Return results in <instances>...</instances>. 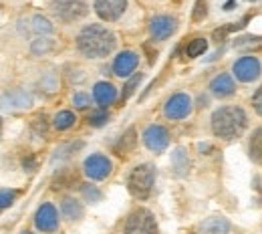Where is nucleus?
I'll return each mask as SVG.
<instances>
[{"label": "nucleus", "instance_id": "f257e3e1", "mask_svg": "<svg viewBox=\"0 0 262 234\" xmlns=\"http://www.w3.org/2000/svg\"><path fill=\"white\" fill-rule=\"evenodd\" d=\"M117 36L103 25H87L77 34V49L89 59H103L115 51Z\"/></svg>", "mask_w": 262, "mask_h": 234}, {"label": "nucleus", "instance_id": "f03ea898", "mask_svg": "<svg viewBox=\"0 0 262 234\" xmlns=\"http://www.w3.org/2000/svg\"><path fill=\"white\" fill-rule=\"evenodd\" d=\"M248 125V117L242 107L226 105L212 113V132L222 139H236L244 134Z\"/></svg>", "mask_w": 262, "mask_h": 234}, {"label": "nucleus", "instance_id": "7ed1b4c3", "mask_svg": "<svg viewBox=\"0 0 262 234\" xmlns=\"http://www.w3.org/2000/svg\"><path fill=\"white\" fill-rule=\"evenodd\" d=\"M156 176H158V172L151 164H139L133 167L127 176V190L131 196L137 200H147L151 196Z\"/></svg>", "mask_w": 262, "mask_h": 234}, {"label": "nucleus", "instance_id": "20e7f679", "mask_svg": "<svg viewBox=\"0 0 262 234\" xmlns=\"http://www.w3.org/2000/svg\"><path fill=\"white\" fill-rule=\"evenodd\" d=\"M51 10L61 23H75L89 12V4L87 0H53Z\"/></svg>", "mask_w": 262, "mask_h": 234}, {"label": "nucleus", "instance_id": "39448f33", "mask_svg": "<svg viewBox=\"0 0 262 234\" xmlns=\"http://www.w3.org/2000/svg\"><path fill=\"white\" fill-rule=\"evenodd\" d=\"M125 234H158V222L151 210L137 208L125 220Z\"/></svg>", "mask_w": 262, "mask_h": 234}, {"label": "nucleus", "instance_id": "423d86ee", "mask_svg": "<svg viewBox=\"0 0 262 234\" xmlns=\"http://www.w3.org/2000/svg\"><path fill=\"white\" fill-rule=\"evenodd\" d=\"M192 111H194V101L188 93H176L165 101L164 105V115L171 121L186 119Z\"/></svg>", "mask_w": 262, "mask_h": 234}, {"label": "nucleus", "instance_id": "0eeeda50", "mask_svg": "<svg viewBox=\"0 0 262 234\" xmlns=\"http://www.w3.org/2000/svg\"><path fill=\"white\" fill-rule=\"evenodd\" d=\"M83 172L89 180H105L113 172V162L103 154H91L83 162Z\"/></svg>", "mask_w": 262, "mask_h": 234}, {"label": "nucleus", "instance_id": "6e6552de", "mask_svg": "<svg viewBox=\"0 0 262 234\" xmlns=\"http://www.w3.org/2000/svg\"><path fill=\"white\" fill-rule=\"evenodd\" d=\"M143 143H145V147L149 152L162 154V152H165V147L169 145V132L165 130L164 125H160V123L147 125L145 132H143Z\"/></svg>", "mask_w": 262, "mask_h": 234}, {"label": "nucleus", "instance_id": "1a4fd4ad", "mask_svg": "<svg viewBox=\"0 0 262 234\" xmlns=\"http://www.w3.org/2000/svg\"><path fill=\"white\" fill-rule=\"evenodd\" d=\"M234 77L242 83H252L260 77V61L252 55H246V57H240L236 63H234Z\"/></svg>", "mask_w": 262, "mask_h": 234}, {"label": "nucleus", "instance_id": "9d476101", "mask_svg": "<svg viewBox=\"0 0 262 234\" xmlns=\"http://www.w3.org/2000/svg\"><path fill=\"white\" fill-rule=\"evenodd\" d=\"M178 18L176 16H169V14H160L156 18H151L149 23V33H151V38L162 42V40H167L169 36L178 33Z\"/></svg>", "mask_w": 262, "mask_h": 234}, {"label": "nucleus", "instance_id": "9b49d317", "mask_svg": "<svg viewBox=\"0 0 262 234\" xmlns=\"http://www.w3.org/2000/svg\"><path fill=\"white\" fill-rule=\"evenodd\" d=\"M34 226L40 232H55L59 228V212L51 202H45L42 206H38L34 214Z\"/></svg>", "mask_w": 262, "mask_h": 234}, {"label": "nucleus", "instance_id": "f8f14e48", "mask_svg": "<svg viewBox=\"0 0 262 234\" xmlns=\"http://www.w3.org/2000/svg\"><path fill=\"white\" fill-rule=\"evenodd\" d=\"M31 107H33V95L25 89H12L0 95L2 111H18V109H31Z\"/></svg>", "mask_w": 262, "mask_h": 234}, {"label": "nucleus", "instance_id": "ddd939ff", "mask_svg": "<svg viewBox=\"0 0 262 234\" xmlns=\"http://www.w3.org/2000/svg\"><path fill=\"white\" fill-rule=\"evenodd\" d=\"M93 8H95V12H97L101 20L115 23L123 16V12L127 8V0H95Z\"/></svg>", "mask_w": 262, "mask_h": 234}, {"label": "nucleus", "instance_id": "4468645a", "mask_svg": "<svg viewBox=\"0 0 262 234\" xmlns=\"http://www.w3.org/2000/svg\"><path fill=\"white\" fill-rule=\"evenodd\" d=\"M137 65H139L137 53H133V51H121V53L115 57V61H113V73H115L117 77L125 79V77H129L131 73L137 69Z\"/></svg>", "mask_w": 262, "mask_h": 234}, {"label": "nucleus", "instance_id": "2eb2a0df", "mask_svg": "<svg viewBox=\"0 0 262 234\" xmlns=\"http://www.w3.org/2000/svg\"><path fill=\"white\" fill-rule=\"evenodd\" d=\"M234 91H236V83H234L232 75H228V73L216 75L212 79V83H210V93L214 97H218V99H226L230 95H234Z\"/></svg>", "mask_w": 262, "mask_h": 234}, {"label": "nucleus", "instance_id": "dca6fc26", "mask_svg": "<svg viewBox=\"0 0 262 234\" xmlns=\"http://www.w3.org/2000/svg\"><path fill=\"white\" fill-rule=\"evenodd\" d=\"M93 99L105 109L107 105L115 103V99H117V87L113 83H109V81H99L93 87Z\"/></svg>", "mask_w": 262, "mask_h": 234}, {"label": "nucleus", "instance_id": "f3484780", "mask_svg": "<svg viewBox=\"0 0 262 234\" xmlns=\"http://www.w3.org/2000/svg\"><path fill=\"white\" fill-rule=\"evenodd\" d=\"M228 232H230V222L228 218H224V216L206 218L198 226V234H228Z\"/></svg>", "mask_w": 262, "mask_h": 234}, {"label": "nucleus", "instance_id": "a211bd4d", "mask_svg": "<svg viewBox=\"0 0 262 234\" xmlns=\"http://www.w3.org/2000/svg\"><path fill=\"white\" fill-rule=\"evenodd\" d=\"M171 167H173L178 178H186L190 174L192 162H190V156H188V152L184 147H176L171 152Z\"/></svg>", "mask_w": 262, "mask_h": 234}, {"label": "nucleus", "instance_id": "6ab92c4d", "mask_svg": "<svg viewBox=\"0 0 262 234\" xmlns=\"http://www.w3.org/2000/svg\"><path fill=\"white\" fill-rule=\"evenodd\" d=\"M61 214L65 216L67 220H71V222H75V220H81L83 218V214H85V208H83V204L77 200V198H65V200L61 202Z\"/></svg>", "mask_w": 262, "mask_h": 234}, {"label": "nucleus", "instance_id": "aec40b11", "mask_svg": "<svg viewBox=\"0 0 262 234\" xmlns=\"http://www.w3.org/2000/svg\"><path fill=\"white\" fill-rule=\"evenodd\" d=\"M55 47H57L55 38L38 36V38H34L33 42H31V53H33L34 57H45V55L53 53V51H55Z\"/></svg>", "mask_w": 262, "mask_h": 234}, {"label": "nucleus", "instance_id": "412c9836", "mask_svg": "<svg viewBox=\"0 0 262 234\" xmlns=\"http://www.w3.org/2000/svg\"><path fill=\"white\" fill-rule=\"evenodd\" d=\"M33 31L38 36H49V34L55 33V25L47 18V16H42V14H34L33 16Z\"/></svg>", "mask_w": 262, "mask_h": 234}, {"label": "nucleus", "instance_id": "4be33fe9", "mask_svg": "<svg viewBox=\"0 0 262 234\" xmlns=\"http://www.w3.org/2000/svg\"><path fill=\"white\" fill-rule=\"evenodd\" d=\"M75 121H77V117H75L73 111H59L55 115V119H53V125L59 132H67V130H71L75 125Z\"/></svg>", "mask_w": 262, "mask_h": 234}, {"label": "nucleus", "instance_id": "5701e85b", "mask_svg": "<svg viewBox=\"0 0 262 234\" xmlns=\"http://www.w3.org/2000/svg\"><path fill=\"white\" fill-rule=\"evenodd\" d=\"M206 51H208V40L206 38H194L186 47V57L188 59H196V57H202Z\"/></svg>", "mask_w": 262, "mask_h": 234}, {"label": "nucleus", "instance_id": "b1692460", "mask_svg": "<svg viewBox=\"0 0 262 234\" xmlns=\"http://www.w3.org/2000/svg\"><path fill=\"white\" fill-rule=\"evenodd\" d=\"M81 194H83L85 202H89V204H97L103 200V192L93 184H81Z\"/></svg>", "mask_w": 262, "mask_h": 234}, {"label": "nucleus", "instance_id": "393cba45", "mask_svg": "<svg viewBox=\"0 0 262 234\" xmlns=\"http://www.w3.org/2000/svg\"><path fill=\"white\" fill-rule=\"evenodd\" d=\"M260 154H262L260 127H258V130H254V137H252V141H250V158H252L256 164H260Z\"/></svg>", "mask_w": 262, "mask_h": 234}, {"label": "nucleus", "instance_id": "a878e982", "mask_svg": "<svg viewBox=\"0 0 262 234\" xmlns=\"http://www.w3.org/2000/svg\"><path fill=\"white\" fill-rule=\"evenodd\" d=\"M31 130H33V134L36 135V137H45L47 132H49V121H47V117H45V115H38L33 123H31Z\"/></svg>", "mask_w": 262, "mask_h": 234}, {"label": "nucleus", "instance_id": "bb28decb", "mask_svg": "<svg viewBox=\"0 0 262 234\" xmlns=\"http://www.w3.org/2000/svg\"><path fill=\"white\" fill-rule=\"evenodd\" d=\"M143 79V75L141 73H137L135 77H131L129 81L125 83V87H123V93H121V101H125V99H129L131 95L135 93V89H137V85H139V81Z\"/></svg>", "mask_w": 262, "mask_h": 234}, {"label": "nucleus", "instance_id": "cd10ccee", "mask_svg": "<svg viewBox=\"0 0 262 234\" xmlns=\"http://www.w3.org/2000/svg\"><path fill=\"white\" fill-rule=\"evenodd\" d=\"M107 121H109V113H107L105 109L93 111V113L89 115V125H91V127H103Z\"/></svg>", "mask_w": 262, "mask_h": 234}, {"label": "nucleus", "instance_id": "c85d7f7f", "mask_svg": "<svg viewBox=\"0 0 262 234\" xmlns=\"http://www.w3.org/2000/svg\"><path fill=\"white\" fill-rule=\"evenodd\" d=\"M16 196H18V192H16V190L0 188V210H4V208H8V206H12L14 200H16Z\"/></svg>", "mask_w": 262, "mask_h": 234}, {"label": "nucleus", "instance_id": "c756f323", "mask_svg": "<svg viewBox=\"0 0 262 234\" xmlns=\"http://www.w3.org/2000/svg\"><path fill=\"white\" fill-rule=\"evenodd\" d=\"M133 145H135V130L129 127V130H127V134L123 135V139H121V147H117V150H119V156L127 154Z\"/></svg>", "mask_w": 262, "mask_h": 234}, {"label": "nucleus", "instance_id": "7c9ffc66", "mask_svg": "<svg viewBox=\"0 0 262 234\" xmlns=\"http://www.w3.org/2000/svg\"><path fill=\"white\" fill-rule=\"evenodd\" d=\"M206 16H208V4H206V0H198L196 6H194V12H192V18L196 23H202Z\"/></svg>", "mask_w": 262, "mask_h": 234}, {"label": "nucleus", "instance_id": "2f4dec72", "mask_svg": "<svg viewBox=\"0 0 262 234\" xmlns=\"http://www.w3.org/2000/svg\"><path fill=\"white\" fill-rule=\"evenodd\" d=\"M73 105L77 109H89L91 107V97L87 93H75L73 95Z\"/></svg>", "mask_w": 262, "mask_h": 234}, {"label": "nucleus", "instance_id": "473e14b6", "mask_svg": "<svg viewBox=\"0 0 262 234\" xmlns=\"http://www.w3.org/2000/svg\"><path fill=\"white\" fill-rule=\"evenodd\" d=\"M83 147V141H79V143H69L65 147H61V150H57V156L53 158V160H59V158H67V156H71L73 152H77V150H81Z\"/></svg>", "mask_w": 262, "mask_h": 234}, {"label": "nucleus", "instance_id": "72a5a7b5", "mask_svg": "<svg viewBox=\"0 0 262 234\" xmlns=\"http://www.w3.org/2000/svg\"><path fill=\"white\" fill-rule=\"evenodd\" d=\"M40 85H42V89H47V91H57V81H55V75L53 73H49V75H45L42 77V81H40Z\"/></svg>", "mask_w": 262, "mask_h": 234}, {"label": "nucleus", "instance_id": "f704fd0d", "mask_svg": "<svg viewBox=\"0 0 262 234\" xmlns=\"http://www.w3.org/2000/svg\"><path fill=\"white\" fill-rule=\"evenodd\" d=\"M23 167H25L27 172H34V169H36V158H34L33 154H29V156L23 160Z\"/></svg>", "mask_w": 262, "mask_h": 234}, {"label": "nucleus", "instance_id": "c9c22d12", "mask_svg": "<svg viewBox=\"0 0 262 234\" xmlns=\"http://www.w3.org/2000/svg\"><path fill=\"white\" fill-rule=\"evenodd\" d=\"M260 97H262V89H256V93H254V109H256V113H260L262 111Z\"/></svg>", "mask_w": 262, "mask_h": 234}, {"label": "nucleus", "instance_id": "e433bc0d", "mask_svg": "<svg viewBox=\"0 0 262 234\" xmlns=\"http://www.w3.org/2000/svg\"><path fill=\"white\" fill-rule=\"evenodd\" d=\"M210 105V97L208 95H200L198 97V107H208Z\"/></svg>", "mask_w": 262, "mask_h": 234}, {"label": "nucleus", "instance_id": "4c0bfd02", "mask_svg": "<svg viewBox=\"0 0 262 234\" xmlns=\"http://www.w3.org/2000/svg\"><path fill=\"white\" fill-rule=\"evenodd\" d=\"M198 150L200 152H212V145L210 143H198Z\"/></svg>", "mask_w": 262, "mask_h": 234}, {"label": "nucleus", "instance_id": "58836bf2", "mask_svg": "<svg viewBox=\"0 0 262 234\" xmlns=\"http://www.w3.org/2000/svg\"><path fill=\"white\" fill-rule=\"evenodd\" d=\"M236 4V0H228L226 4H224V10H232V6Z\"/></svg>", "mask_w": 262, "mask_h": 234}, {"label": "nucleus", "instance_id": "ea45409f", "mask_svg": "<svg viewBox=\"0 0 262 234\" xmlns=\"http://www.w3.org/2000/svg\"><path fill=\"white\" fill-rule=\"evenodd\" d=\"M254 188H256V190H260V176H256V178H254Z\"/></svg>", "mask_w": 262, "mask_h": 234}, {"label": "nucleus", "instance_id": "a19ab883", "mask_svg": "<svg viewBox=\"0 0 262 234\" xmlns=\"http://www.w3.org/2000/svg\"><path fill=\"white\" fill-rule=\"evenodd\" d=\"M0 134H2V117H0Z\"/></svg>", "mask_w": 262, "mask_h": 234}, {"label": "nucleus", "instance_id": "79ce46f5", "mask_svg": "<svg viewBox=\"0 0 262 234\" xmlns=\"http://www.w3.org/2000/svg\"><path fill=\"white\" fill-rule=\"evenodd\" d=\"M23 234H33V232H23Z\"/></svg>", "mask_w": 262, "mask_h": 234}]
</instances>
